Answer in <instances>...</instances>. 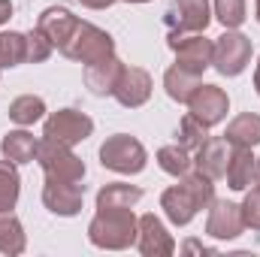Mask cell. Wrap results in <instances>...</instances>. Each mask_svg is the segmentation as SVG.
I'll use <instances>...</instances> for the list:
<instances>
[{
  "label": "cell",
  "mask_w": 260,
  "mask_h": 257,
  "mask_svg": "<svg viewBox=\"0 0 260 257\" xmlns=\"http://www.w3.org/2000/svg\"><path fill=\"white\" fill-rule=\"evenodd\" d=\"M139 218L133 209H97L88 224V242L103 251H127L136 245Z\"/></svg>",
  "instance_id": "1"
},
{
  "label": "cell",
  "mask_w": 260,
  "mask_h": 257,
  "mask_svg": "<svg viewBox=\"0 0 260 257\" xmlns=\"http://www.w3.org/2000/svg\"><path fill=\"white\" fill-rule=\"evenodd\" d=\"M61 55L76 61V64L88 67V64H97L109 55H115V40L109 30L91 24V21H79V27L73 30V37L67 40V46L61 49Z\"/></svg>",
  "instance_id": "2"
},
{
  "label": "cell",
  "mask_w": 260,
  "mask_h": 257,
  "mask_svg": "<svg viewBox=\"0 0 260 257\" xmlns=\"http://www.w3.org/2000/svg\"><path fill=\"white\" fill-rule=\"evenodd\" d=\"M100 164H103V170H112L118 176H139L148 164V151L136 136L112 133L100 145Z\"/></svg>",
  "instance_id": "3"
},
{
  "label": "cell",
  "mask_w": 260,
  "mask_h": 257,
  "mask_svg": "<svg viewBox=\"0 0 260 257\" xmlns=\"http://www.w3.org/2000/svg\"><path fill=\"white\" fill-rule=\"evenodd\" d=\"M37 164L46 179H58V182H82L85 179V160L73 151V145L46 139V136L40 139Z\"/></svg>",
  "instance_id": "4"
},
{
  "label": "cell",
  "mask_w": 260,
  "mask_h": 257,
  "mask_svg": "<svg viewBox=\"0 0 260 257\" xmlns=\"http://www.w3.org/2000/svg\"><path fill=\"white\" fill-rule=\"evenodd\" d=\"M251 40L242 34V30H224L215 43H212V67L233 79V76H242L245 67L251 64Z\"/></svg>",
  "instance_id": "5"
},
{
  "label": "cell",
  "mask_w": 260,
  "mask_h": 257,
  "mask_svg": "<svg viewBox=\"0 0 260 257\" xmlns=\"http://www.w3.org/2000/svg\"><path fill=\"white\" fill-rule=\"evenodd\" d=\"M91 133H94V118L79 109H58L43 118V136L64 145H79Z\"/></svg>",
  "instance_id": "6"
},
{
  "label": "cell",
  "mask_w": 260,
  "mask_h": 257,
  "mask_svg": "<svg viewBox=\"0 0 260 257\" xmlns=\"http://www.w3.org/2000/svg\"><path fill=\"white\" fill-rule=\"evenodd\" d=\"M212 43L206 34H167V46L176 52V64L194 76L212 67Z\"/></svg>",
  "instance_id": "7"
},
{
  "label": "cell",
  "mask_w": 260,
  "mask_h": 257,
  "mask_svg": "<svg viewBox=\"0 0 260 257\" xmlns=\"http://www.w3.org/2000/svg\"><path fill=\"white\" fill-rule=\"evenodd\" d=\"M185 106H188V112L194 115L197 121H203L206 127L212 130L227 118V112H230V97H227L224 88L209 85V82H200L197 91L191 94V100H188Z\"/></svg>",
  "instance_id": "8"
},
{
  "label": "cell",
  "mask_w": 260,
  "mask_h": 257,
  "mask_svg": "<svg viewBox=\"0 0 260 257\" xmlns=\"http://www.w3.org/2000/svg\"><path fill=\"white\" fill-rule=\"evenodd\" d=\"M170 34H206L212 24V3L209 0H173L164 15Z\"/></svg>",
  "instance_id": "9"
},
{
  "label": "cell",
  "mask_w": 260,
  "mask_h": 257,
  "mask_svg": "<svg viewBox=\"0 0 260 257\" xmlns=\"http://www.w3.org/2000/svg\"><path fill=\"white\" fill-rule=\"evenodd\" d=\"M245 230V221H242V206L233 203V200H212L209 206V218H206V236L218 239V242H230V239H239Z\"/></svg>",
  "instance_id": "10"
},
{
  "label": "cell",
  "mask_w": 260,
  "mask_h": 257,
  "mask_svg": "<svg viewBox=\"0 0 260 257\" xmlns=\"http://www.w3.org/2000/svg\"><path fill=\"white\" fill-rule=\"evenodd\" d=\"M85 203V185L82 182H58L46 179L43 185V206L58 218H76Z\"/></svg>",
  "instance_id": "11"
},
{
  "label": "cell",
  "mask_w": 260,
  "mask_h": 257,
  "mask_svg": "<svg viewBox=\"0 0 260 257\" xmlns=\"http://www.w3.org/2000/svg\"><path fill=\"white\" fill-rule=\"evenodd\" d=\"M136 248H139V254L142 257H170V254H176V239L170 236L167 224H164L154 212L139 215Z\"/></svg>",
  "instance_id": "12"
},
{
  "label": "cell",
  "mask_w": 260,
  "mask_h": 257,
  "mask_svg": "<svg viewBox=\"0 0 260 257\" xmlns=\"http://www.w3.org/2000/svg\"><path fill=\"white\" fill-rule=\"evenodd\" d=\"M151 88H154V82H151L148 70L124 64L121 79H118V85H115L112 97H115L124 109H139V106H145V103L151 100Z\"/></svg>",
  "instance_id": "13"
},
{
  "label": "cell",
  "mask_w": 260,
  "mask_h": 257,
  "mask_svg": "<svg viewBox=\"0 0 260 257\" xmlns=\"http://www.w3.org/2000/svg\"><path fill=\"white\" fill-rule=\"evenodd\" d=\"M230 154H233V145L224 136H209L194 151V170H200L203 176H209L212 182H218V179L227 176Z\"/></svg>",
  "instance_id": "14"
},
{
  "label": "cell",
  "mask_w": 260,
  "mask_h": 257,
  "mask_svg": "<svg viewBox=\"0 0 260 257\" xmlns=\"http://www.w3.org/2000/svg\"><path fill=\"white\" fill-rule=\"evenodd\" d=\"M79 15H73L67 6H46L43 12H40V18H37V30L61 52L67 46V40L73 37V30L79 27Z\"/></svg>",
  "instance_id": "15"
},
{
  "label": "cell",
  "mask_w": 260,
  "mask_h": 257,
  "mask_svg": "<svg viewBox=\"0 0 260 257\" xmlns=\"http://www.w3.org/2000/svg\"><path fill=\"white\" fill-rule=\"evenodd\" d=\"M160 209H164V215L173 227H188L200 212V203L194 200V194L179 182V185H170L160 194Z\"/></svg>",
  "instance_id": "16"
},
{
  "label": "cell",
  "mask_w": 260,
  "mask_h": 257,
  "mask_svg": "<svg viewBox=\"0 0 260 257\" xmlns=\"http://www.w3.org/2000/svg\"><path fill=\"white\" fill-rule=\"evenodd\" d=\"M121 70H124V61L118 55H109L97 64H88L85 67V88L94 97H112V91L121 79Z\"/></svg>",
  "instance_id": "17"
},
{
  "label": "cell",
  "mask_w": 260,
  "mask_h": 257,
  "mask_svg": "<svg viewBox=\"0 0 260 257\" xmlns=\"http://www.w3.org/2000/svg\"><path fill=\"white\" fill-rule=\"evenodd\" d=\"M37 148H40V139L30 133L27 127H15L9 130L3 139H0V154L12 164H34L37 160Z\"/></svg>",
  "instance_id": "18"
},
{
  "label": "cell",
  "mask_w": 260,
  "mask_h": 257,
  "mask_svg": "<svg viewBox=\"0 0 260 257\" xmlns=\"http://www.w3.org/2000/svg\"><path fill=\"white\" fill-rule=\"evenodd\" d=\"M254 148H245V145H233V154H230V164H227V185L233 191H248L251 182H254Z\"/></svg>",
  "instance_id": "19"
},
{
  "label": "cell",
  "mask_w": 260,
  "mask_h": 257,
  "mask_svg": "<svg viewBox=\"0 0 260 257\" xmlns=\"http://www.w3.org/2000/svg\"><path fill=\"white\" fill-rule=\"evenodd\" d=\"M27 248V233L24 224L15 212H0V254L18 257Z\"/></svg>",
  "instance_id": "20"
},
{
  "label": "cell",
  "mask_w": 260,
  "mask_h": 257,
  "mask_svg": "<svg viewBox=\"0 0 260 257\" xmlns=\"http://www.w3.org/2000/svg\"><path fill=\"white\" fill-rule=\"evenodd\" d=\"M224 139H227L230 145H245V148L260 145V115L257 112H239V115L227 124Z\"/></svg>",
  "instance_id": "21"
},
{
  "label": "cell",
  "mask_w": 260,
  "mask_h": 257,
  "mask_svg": "<svg viewBox=\"0 0 260 257\" xmlns=\"http://www.w3.org/2000/svg\"><path fill=\"white\" fill-rule=\"evenodd\" d=\"M142 200V188L127 182H109L97 191V209H133Z\"/></svg>",
  "instance_id": "22"
},
{
  "label": "cell",
  "mask_w": 260,
  "mask_h": 257,
  "mask_svg": "<svg viewBox=\"0 0 260 257\" xmlns=\"http://www.w3.org/2000/svg\"><path fill=\"white\" fill-rule=\"evenodd\" d=\"M46 100L37 97V94H21L9 103V121L18 124V127H34L37 121L46 118Z\"/></svg>",
  "instance_id": "23"
},
{
  "label": "cell",
  "mask_w": 260,
  "mask_h": 257,
  "mask_svg": "<svg viewBox=\"0 0 260 257\" xmlns=\"http://www.w3.org/2000/svg\"><path fill=\"white\" fill-rule=\"evenodd\" d=\"M154 160H157V167H160L167 176H173V179H182L185 173H191V170H194V151H188V148H185V145H179V142L157 148Z\"/></svg>",
  "instance_id": "24"
},
{
  "label": "cell",
  "mask_w": 260,
  "mask_h": 257,
  "mask_svg": "<svg viewBox=\"0 0 260 257\" xmlns=\"http://www.w3.org/2000/svg\"><path fill=\"white\" fill-rule=\"evenodd\" d=\"M200 82H203V76H194V73L182 70L179 64H173L167 73H164V88H167V97H170V100H176V103H188Z\"/></svg>",
  "instance_id": "25"
},
{
  "label": "cell",
  "mask_w": 260,
  "mask_h": 257,
  "mask_svg": "<svg viewBox=\"0 0 260 257\" xmlns=\"http://www.w3.org/2000/svg\"><path fill=\"white\" fill-rule=\"evenodd\" d=\"M27 64V34L21 30H0V70Z\"/></svg>",
  "instance_id": "26"
},
{
  "label": "cell",
  "mask_w": 260,
  "mask_h": 257,
  "mask_svg": "<svg viewBox=\"0 0 260 257\" xmlns=\"http://www.w3.org/2000/svg\"><path fill=\"white\" fill-rule=\"evenodd\" d=\"M21 197V176H18V164L12 160H0V212H12L18 206Z\"/></svg>",
  "instance_id": "27"
},
{
  "label": "cell",
  "mask_w": 260,
  "mask_h": 257,
  "mask_svg": "<svg viewBox=\"0 0 260 257\" xmlns=\"http://www.w3.org/2000/svg\"><path fill=\"white\" fill-rule=\"evenodd\" d=\"M212 18L224 30H239L248 18V6L245 0H212Z\"/></svg>",
  "instance_id": "28"
},
{
  "label": "cell",
  "mask_w": 260,
  "mask_h": 257,
  "mask_svg": "<svg viewBox=\"0 0 260 257\" xmlns=\"http://www.w3.org/2000/svg\"><path fill=\"white\" fill-rule=\"evenodd\" d=\"M176 136H179V139H176L179 145H185L188 151H197V148L209 139V127H206L203 121H197L191 112H185V118L179 121V133H176Z\"/></svg>",
  "instance_id": "29"
},
{
  "label": "cell",
  "mask_w": 260,
  "mask_h": 257,
  "mask_svg": "<svg viewBox=\"0 0 260 257\" xmlns=\"http://www.w3.org/2000/svg\"><path fill=\"white\" fill-rule=\"evenodd\" d=\"M52 52H55V46H52L37 27L27 30V64H43V61L52 58Z\"/></svg>",
  "instance_id": "30"
},
{
  "label": "cell",
  "mask_w": 260,
  "mask_h": 257,
  "mask_svg": "<svg viewBox=\"0 0 260 257\" xmlns=\"http://www.w3.org/2000/svg\"><path fill=\"white\" fill-rule=\"evenodd\" d=\"M242 206V221H245V230H260V188H251L245 194V200L239 203Z\"/></svg>",
  "instance_id": "31"
},
{
  "label": "cell",
  "mask_w": 260,
  "mask_h": 257,
  "mask_svg": "<svg viewBox=\"0 0 260 257\" xmlns=\"http://www.w3.org/2000/svg\"><path fill=\"white\" fill-rule=\"evenodd\" d=\"M179 251H185V254H188V251H203V254H212L215 248H209V245H200V242H194V239H188V242H185Z\"/></svg>",
  "instance_id": "32"
},
{
  "label": "cell",
  "mask_w": 260,
  "mask_h": 257,
  "mask_svg": "<svg viewBox=\"0 0 260 257\" xmlns=\"http://www.w3.org/2000/svg\"><path fill=\"white\" fill-rule=\"evenodd\" d=\"M85 9H109L112 3H118V0H79Z\"/></svg>",
  "instance_id": "33"
},
{
  "label": "cell",
  "mask_w": 260,
  "mask_h": 257,
  "mask_svg": "<svg viewBox=\"0 0 260 257\" xmlns=\"http://www.w3.org/2000/svg\"><path fill=\"white\" fill-rule=\"evenodd\" d=\"M12 18V0H0V27Z\"/></svg>",
  "instance_id": "34"
},
{
  "label": "cell",
  "mask_w": 260,
  "mask_h": 257,
  "mask_svg": "<svg viewBox=\"0 0 260 257\" xmlns=\"http://www.w3.org/2000/svg\"><path fill=\"white\" fill-rule=\"evenodd\" d=\"M254 91L260 94V58H257V67H254Z\"/></svg>",
  "instance_id": "35"
},
{
  "label": "cell",
  "mask_w": 260,
  "mask_h": 257,
  "mask_svg": "<svg viewBox=\"0 0 260 257\" xmlns=\"http://www.w3.org/2000/svg\"><path fill=\"white\" fill-rule=\"evenodd\" d=\"M254 188H260V157H257V164H254Z\"/></svg>",
  "instance_id": "36"
},
{
  "label": "cell",
  "mask_w": 260,
  "mask_h": 257,
  "mask_svg": "<svg viewBox=\"0 0 260 257\" xmlns=\"http://www.w3.org/2000/svg\"><path fill=\"white\" fill-rule=\"evenodd\" d=\"M254 18H257V24H260V0H254Z\"/></svg>",
  "instance_id": "37"
},
{
  "label": "cell",
  "mask_w": 260,
  "mask_h": 257,
  "mask_svg": "<svg viewBox=\"0 0 260 257\" xmlns=\"http://www.w3.org/2000/svg\"><path fill=\"white\" fill-rule=\"evenodd\" d=\"M124 3H148V0H124Z\"/></svg>",
  "instance_id": "38"
},
{
  "label": "cell",
  "mask_w": 260,
  "mask_h": 257,
  "mask_svg": "<svg viewBox=\"0 0 260 257\" xmlns=\"http://www.w3.org/2000/svg\"><path fill=\"white\" fill-rule=\"evenodd\" d=\"M0 73H3V70H0Z\"/></svg>",
  "instance_id": "39"
}]
</instances>
